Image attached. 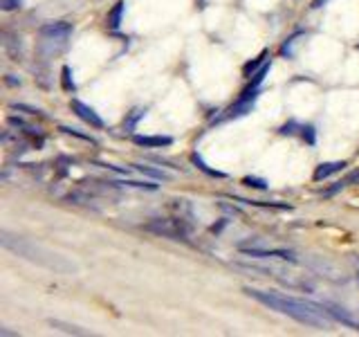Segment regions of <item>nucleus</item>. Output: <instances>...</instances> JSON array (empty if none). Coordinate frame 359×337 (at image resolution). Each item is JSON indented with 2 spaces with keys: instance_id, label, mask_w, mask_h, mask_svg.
I'll return each mask as SVG.
<instances>
[{
  "instance_id": "obj_1",
  "label": "nucleus",
  "mask_w": 359,
  "mask_h": 337,
  "mask_svg": "<svg viewBox=\"0 0 359 337\" xmlns=\"http://www.w3.org/2000/svg\"><path fill=\"white\" fill-rule=\"evenodd\" d=\"M252 299L261 301L263 306L272 308L280 315H287V317L297 319L306 326H314V329H325V326L332 324V315L325 310L319 303H312L306 299H294V297H285L278 295V292H267V290H254V288H243Z\"/></svg>"
},
{
  "instance_id": "obj_2",
  "label": "nucleus",
  "mask_w": 359,
  "mask_h": 337,
  "mask_svg": "<svg viewBox=\"0 0 359 337\" xmlns=\"http://www.w3.org/2000/svg\"><path fill=\"white\" fill-rule=\"evenodd\" d=\"M0 245H3L5 250L14 252L16 256L25 258V261L36 263V265L48 267V270H54V272L74 275L79 270L76 263L70 261L67 256L54 252V250H50V247H45L41 243H34V241L22 239V236H16V234H9L7 230L0 232Z\"/></svg>"
},
{
  "instance_id": "obj_3",
  "label": "nucleus",
  "mask_w": 359,
  "mask_h": 337,
  "mask_svg": "<svg viewBox=\"0 0 359 337\" xmlns=\"http://www.w3.org/2000/svg\"><path fill=\"white\" fill-rule=\"evenodd\" d=\"M72 34L70 22H50V25L41 27V41H39V50L43 56H54L59 54L65 45L67 39Z\"/></svg>"
},
{
  "instance_id": "obj_4",
  "label": "nucleus",
  "mask_w": 359,
  "mask_h": 337,
  "mask_svg": "<svg viewBox=\"0 0 359 337\" xmlns=\"http://www.w3.org/2000/svg\"><path fill=\"white\" fill-rule=\"evenodd\" d=\"M241 252L247 256H256V258H283V261H292V263L299 261L297 254L287 252V250H258V247H241Z\"/></svg>"
},
{
  "instance_id": "obj_5",
  "label": "nucleus",
  "mask_w": 359,
  "mask_h": 337,
  "mask_svg": "<svg viewBox=\"0 0 359 337\" xmlns=\"http://www.w3.org/2000/svg\"><path fill=\"white\" fill-rule=\"evenodd\" d=\"M72 110L76 112L79 117H81L86 124H90L93 128H104V119H101L97 112L90 108V106H86L83 101H79V99H72Z\"/></svg>"
},
{
  "instance_id": "obj_6",
  "label": "nucleus",
  "mask_w": 359,
  "mask_h": 337,
  "mask_svg": "<svg viewBox=\"0 0 359 337\" xmlns=\"http://www.w3.org/2000/svg\"><path fill=\"white\" fill-rule=\"evenodd\" d=\"M146 230L155 232V234H162V236H168V239H173V241L184 239V232L180 230L177 225H171V223H166V220H153V223L146 225Z\"/></svg>"
},
{
  "instance_id": "obj_7",
  "label": "nucleus",
  "mask_w": 359,
  "mask_h": 337,
  "mask_svg": "<svg viewBox=\"0 0 359 337\" xmlns=\"http://www.w3.org/2000/svg\"><path fill=\"white\" fill-rule=\"evenodd\" d=\"M133 142L137 146H149V149H162V146L173 144V140L164 138V135H135Z\"/></svg>"
},
{
  "instance_id": "obj_8",
  "label": "nucleus",
  "mask_w": 359,
  "mask_h": 337,
  "mask_svg": "<svg viewBox=\"0 0 359 337\" xmlns=\"http://www.w3.org/2000/svg\"><path fill=\"white\" fill-rule=\"evenodd\" d=\"M346 164L344 162H325V164H319L317 166V171H314V180H323V178H328L337 171H341Z\"/></svg>"
},
{
  "instance_id": "obj_9",
  "label": "nucleus",
  "mask_w": 359,
  "mask_h": 337,
  "mask_svg": "<svg viewBox=\"0 0 359 337\" xmlns=\"http://www.w3.org/2000/svg\"><path fill=\"white\" fill-rule=\"evenodd\" d=\"M325 310H328L330 315H332V319H337V322H344V324H348V326H353L355 331H359V322H355L351 315L348 312H344L341 308H337V306H325Z\"/></svg>"
},
{
  "instance_id": "obj_10",
  "label": "nucleus",
  "mask_w": 359,
  "mask_h": 337,
  "mask_svg": "<svg viewBox=\"0 0 359 337\" xmlns=\"http://www.w3.org/2000/svg\"><path fill=\"white\" fill-rule=\"evenodd\" d=\"M121 14H123V3L119 0V3L110 9V14H108V18H106V25H108L110 29H117V27H119V22H121Z\"/></svg>"
},
{
  "instance_id": "obj_11",
  "label": "nucleus",
  "mask_w": 359,
  "mask_h": 337,
  "mask_svg": "<svg viewBox=\"0 0 359 337\" xmlns=\"http://www.w3.org/2000/svg\"><path fill=\"white\" fill-rule=\"evenodd\" d=\"M50 324H52V329H56V331H63V333H67V335H88V331L79 329V326L63 324V322H59V319H50Z\"/></svg>"
},
{
  "instance_id": "obj_12",
  "label": "nucleus",
  "mask_w": 359,
  "mask_h": 337,
  "mask_svg": "<svg viewBox=\"0 0 359 337\" xmlns=\"http://www.w3.org/2000/svg\"><path fill=\"white\" fill-rule=\"evenodd\" d=\"M135 168H137V171H142V173H149V176H153V178H157V180H166V178H168L164 171H157V168L146 166V164H135Z\"/></svg>"
},
{
  "instance_id": "obj_13",
  "label": "nucleus",
  "mask_w": 359,
  "mask_h": 337,
  "mask_svg": "<svg viewBox=\"0 0 359 337\" xmlns=\"http://www.w3.org/2000/svg\"><path fill=\"white\" fill-rule=\"evenodd\" d=\"M265 59H267V52H261V56H258V59H254L252 63H247V65H245V74L250 77V74H252V72L256 70V67L261 65V63H263Z\"/></svg>"
},
{
  "instance_id": "obj_14",
  "label": "nucleus",
  "mask_w": 359,
  "mask_h": 337,
  "mask_svg": "<svg viewBox=\"0 0 359 337\" xmlns=\"http://www.w3.org/2000/svg\"><path fill=\"white\" fill-rule=\"evenodd\" d=\"M63 88L67 90V93H72L74 90V81H72V72H70V67H63Z\"/></svg>"
},
{
  "instance_id": "obj_15",
  "label": "nucleus",
  "mask_w": 359,
  "mask_h": 337,
  "mask_svg": "<svg viewBox=\"0 0 359 337\" xmlns=\"http://www.w3.org/2000/svg\"><path fill=\"white\" fill-rule=\"evenodd\" d=\"M191 160H194V162H196V164H198V166L202 168V171H205V173H209V176H216V178H222V173H218V171H211V168H209V166H207L205 162L200 160V155H198V153H194V155H191Z\"/></svg>"
},
{
  "instance_id": "obj_16",
  "label": "nucleus",
  "mask_w": 359,
  "mask_h": 337,
  "mask_svg": "<svg viewBox=\"0 0 359 337\" xmlns=\"http://www.w3.org/2000/svg\"><path fill=\"white\" fill-rule=\"evenodd\" d=\"M245 185L247 187H254V189H265L267 187L263 180H258V178H245Z\"/></svg>"
},
{
  "instance_id": "obj_17",
  "label": "nucleus",
  "mask_w": 359,
  "mask_h": 337,
  "mask_svg": "<svg viewBox=\"0 0 359 337\" xmlns=\"http://www.w3.org/2000/svg\"><path fill=\"white\" fill-rule=\"evenodd\" d=\"M0 7H3L5 11H11V9L20 7V0H0Z\"/></svg>"
},
{
  "instance_id": "obj_18",
  "label": "nucleus",
  "mask_w": 359,
  "mask_h": 337,
  "mask_svg": "<svg viewBox=\"0 0 359 337\" xmlns=\"http://www.w3.org/2000/svg\"><path fill=\"white\" fill-rule=\"evenodd\" d=\"M353 183H359V171H355V173H351L346 180H344V185H353Z\"/></svg>"
},
{
  "instance_id": "obj_19",
  "label": "nucleus",
  "mask_w": 359,
  "mask_h": 337,
  "mask_svg": "<svg viewBox=\"0 0 359 337\" xmlns=\"http://www.w3.org/2000/svg\"><path fill=\"white\" fill-rule=\"evenodd\" d=\"M303 135H308V142L312 144L314 142V135H312V128L308 126V128H303Z\"/></svg>"
},
{
  "instance_id": "obj_20",
  "label": "nucleus",
  "mask_w": 359,
  "mask_h": 337,
  "mask_svg": "<svg viewBox=\"0 0 359 337\" xmlns=\"http://www.w3.org/2000/svg\"><path fill=\"white\" fill-rule=\"evenodd\" d=\"M321 3H323V0H314V3H312V7H321Z\"/></svg>"
},
{
  "instance_id": "obj_21",
  "label": "nucleus",
  "mask_w": 359,
  "mask_h": 337,
  "mask_svg": "<svg viewBox=\"0 0 359 337\" xmlns=\"http://www.w3.org/2000/svg\"><path fill=\"white\" fill-rule=\"evenodd\" d=\"M357 279H359V263H357Z\"/></svg>"
}]
</instances>
